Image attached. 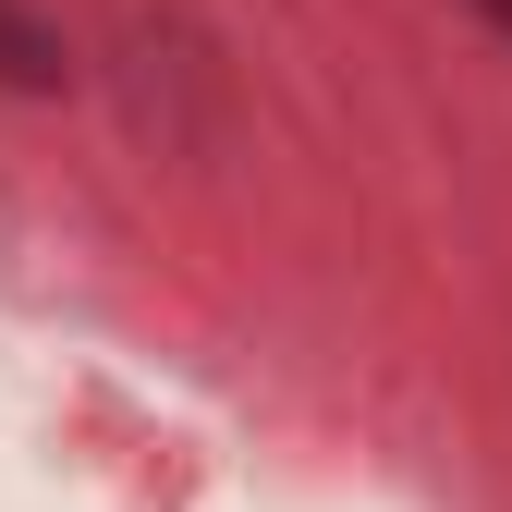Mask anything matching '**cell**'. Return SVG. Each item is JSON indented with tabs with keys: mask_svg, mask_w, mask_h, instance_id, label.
Returning <instances> with one entry per match:
<instances>
[{
	"mask_svg": "<svg viewBox=\"0 0 512 512\" xmlns=\"http://www.w3.org/2000/svg\"><path fill=\"white\" fill-rule=\"evenodd\" d=\"M476 13H488V25H500V37H512V0H476Z\"/></svg>",
	"mask_w": 512,
	"mask_h": 512,
	"instance_id": "7a4b0ae2",
	"label": "cell"
},
{
	"mask_svg": "<svg viewBox=\"0 0 512 512\" xmlns=\"http://www.w3.org/2000/svg\"><path fill=\"white\" fill-rule=\"evenodd\" d=\"M0 86L13 98H61L74 86V49H61V25L37 13V0H0Z\"/></svg>",
	"mask_w": 512,
	"mask_h": 512,
	"instance_id": "6da1fadb",
	"label": "cell"
}]
</instances>
